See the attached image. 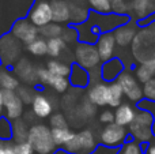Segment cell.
Masks as SVG:
<instances>
[{
    "label": "cell",
    "instance_id": "1",
    "mask_svg": "<svg viewBox=\"0 0 155 154\" xmlns=\"http://www.w3.org/2000/svg\"><path fill=\"white\" fill-rule=\"evenodd\" d=\"M153 124H154L153 115L147 111H140L139 109L135 113L132 123L128 126L129 136L134 141L139 142V143H148L154 136Z\"/></svg>",
    "mask_w": 155,
    "mask_h": 154
},
{
    "label": "cell",
    "instance_id": "2",
    "mask_svg": "<svg viewBox=\"0 0 155 154\" xmlns=\"http://www.w3.org/2000/svg\"><path fill=\"white\" fill-rule=\"evenodd\" d=\"M27 142L31 145L35 154H53L56 150L51 128L45 124H33L29 128Z\"/></svg>",
    "mask_w": 155,
    "mask_h": 154
},
{
    "label": "cell",
    "instance_id": "3",
    "mask_svg": "<svg viewBox=\"0 0 155 154\" xmlns=\"http://www.w3.org/2000/svg\"><path fill=\"white\" fill-rule=\"evenodd\" d=\"M97 139L91 130L75 132L68 143L63 146L68 154H90L97 147Z\"/></svg>",
    "mask_w": 155,
    "mask_h": 154
},
{
    "label": "cell",
    "instance_id": "4",
    "mask_svg": "<svg viewBox=\"0 0 155 154\" xmlns=\"http://www.w3.org/2000/svg\"><path fill=\"white\" fill-rule=\"evenodd\" d=\"M22 55V45L10 33L0 37V64L4 67L14 65Z\"/></svg>",
    "mask_w": 155,
    "mask_h": 154
},
{
    "label": "cell",
    "instance_id": "5",
    "mask_svg": "<svg viewBox=\"0 0 155 154\" xmlns=\"http://www.w3.org/2000/svg\"><path fill=\"white\" fill-rule=\"evenodd\" d=\"M128 138L129 134L125 127H121L116 123H110V124L105 126L99 132V145L120 149Z\"/></svg>",
    "mask_w": 155,
    "mask_h": 154
},
{
    "label": "cell",
    "instance_id": "6",
    "mask_svg": "<svg viewBox=\"0 0 155 154\" xmlns=\"http://www.w3.org/2000/svg\"><path fill=\"white\" fill-rule=\"evenodd\" d=\"M75 63L87 71L98 67L99 63H101V59H99L95 45L80 42L75 49Z\"/></svg>",
    "mask_w": 155,
    "mask_h": 154
},
{
    "label": "cell",
    "instance_id": "7",
    "mask_svg": "<svg viewBox=\"0 0 155 154\" xmlns=\"http://www.w3.org/2000/svg\"><path fill=\"white\" fill-rule=\"evenodd\" d=\"M116 82L120 85L124 95H125L128 100L134 101V102H136V104L143 100L142 86H140V83L137 82V79L135 78V75L131 71L124 70L123 72L118 75V78L116 79Z\"/></svg>",
    "mask_w": 155,
    "mask_h": 154
},
{
    "label": "cell",
    "instance_id": "8",
    "mask_svg": "<svg viewBox=\"0 0 155 154\" xmlns=\"http://www.w3.org/2000/svg\"><path fill=\"white\" fill-rule=\"evenodd\" d=\"M155 12V0H127V15L132 22H140Z\"/></svg>",
    "mask_w": 155,
    "mask_h": 154
},
{
    "label": "cell",
    "instance_id": "9",
    "mask_svg": "<svg viewBox=\"0 0 155 154\" xmlns=\"http://www.w3.org/2000/svg\"><path fill=\"white\" fill-rule=\"evenodd\" d=\"M10 34L21 44H30L38 37V27H35L27 18L16 19L10 30Z\"/></svg>",
    "mask_w": 155,
    "mask_h": 154
},
{
    "label": "cell",
    "instance_id": "10",
    "mask_svg": "<svg viewBox=\"0 0 155 154\" xmlns=\"http://www.w3.org/2000/svg\"><path fill=\"white\" fill-rule=\"evenodd\" d=\"M3 94V112L4 117L10 122L21 119L23 115V102L14 90H2Z\"/></svg>",
    "mask_w": 155,
    "mask_h": 154
},
{
    "label": "cell",
    "instance_id": "11",
    "mask_svg": "<svg viewBox=\"0 0 155 154\" xmlns=\"http://www.w3.org/2000/svg\"><path fill=\"white\" fill-rule=\"evenodd\" d=\"M27 19L35 27H42L52 22V10L49 0H35L29 11Z\"/></svg>",
    "mask_w": 155,
    "mask_h": 154
},
{
    "label": "cell",
    "instance_id": "12",
    "mask_svg": "<svg viewBox=\"0 0 155 154\" xmlns=\"http://www.w3.org/2000/svg\"><path fill=\"white\" fill-rule=\"evenodd\" d=\"M14 75L23 81L27 85H38L37 82V68L31 64L30 60L22 57L14 64Z\"/></svg>",
    "mask_w": 155,
    "mask_h": 154
},
{
    "label": "cell",
    "instance_id": "13",
    "mask_svg": "<svg viewBox=\"0 0 155 154\" xmlns=\"http://www.w3.org/2000/svg\"><path fill=\"white\" fill-rule=\"evenodd\" d=\"M95 48L99 55L101 62H107L112 57H114V51H116V41L113 37V33H104L101 34L95 41Z\"/></svg>",
    "mask_w": 155,
    "mask_h": 154
},
{
    "label": "cell",
    "instance_id": "14",
    "mask_svg": "<svg viewBox=\"0 0 155 154\" xmlns=\"http://www.w3.org/2000/svg\"><path fill=\"white\" fill-rule=\"evenodd\" d=\"M125 70L124 67V63L121 62L118 57H112L107 62H104V64L99 67V75H101V81L110 83V82H114L118 78L123 71Z\"/></svg>",
    "mask_w": 155,
    "mask_h": 154
},
{
    "label": "cell",
    "instance_id": "15",
    "mask_svg": "<svg viewBox=\"0 0 155 154\" xmlns=\"http://www.w3.org/2000/svg\"><path fill=\"white\" fill-rule=\"evenodd\" d=\"M87 98L88 102L94 106H106L107 105V83L106 82H97V83L88 85Z\"/></svg>",
    "mask_w": 155,
    "mask_h": 154
},
{
    "label": "cell",
    "instance_id": "16",
    "mask_svg": "<svg viewBox=\"0 0 155 154\" xmlns=\"http://www.w3.org/2000/svg\"><path fill=\"white\" fill-rule=\"evenodd\" d=\"M136 26L137 23L136 22H132L129 21L127 25H123V26H118L117 29L113 30V37H114L116 41V45H120V46H128L129 44L134 41L135 35H136Z\"/></svg>",
    "mask_w": 155,
    "mask_h": 154
},
{
    "label": "cell",
    "instance_id": "17",
    "mask_svg": "<svg viewBox=\"0 0 155 154\" xmlns=\"http://www.w3.org/2000/svg\"><path fill=\"white\" fill-rule=\"evenodd\" d=\"M68 5H70V25L72 26L80 25L87 19L90 8L84 3V0H68Z\"/></svg>",
    "mask_w": 155,
    "mask_h": 154
},
{
    "label": "cell",
    "instance_id": "18",
    "mask_svg": "<svg viewBox=\"0 0 155 154\" xmlns=\"http://www.w3.org/2000/svg\"><path fill=\"white\" fill-rule=\"evenodd\" d=\"M52 111H53V105H52L51 100H49L46 95L35 93L34 98H33V101H31V113L34 115L35 117L45 119V117L51 116Z\"/></svg>",
    "mask_w": 155,
    "mask_h": 154
},
{
    "label": "cell",
    "instance_id": "19",
    "mask_svg": "<svg viewBox=\"0 0 155 154\" xmlns=\"http://www.w3.org/2000/svg\"><path fill=\"white\" fill-rule=\"evenodd\" d=\"M52 10V22L54 23H70V5L68 0H49Z\"/></svg>",
    "mask_w": 155,
    "mask_h": 154
},
{
    "label": "cell",
    "instance_id": "20",
    "mask_svg": "<svg viewBox=\"0 0 155 154\" xmlns=\"http://www.w3.org/2000/svg\"><path fill=\"white\" fill-rule=\"evenodd\" d=\"M68 82L70 86L78 87V89H84L90 83V76H88V71L82 68L80 65H78L76 63L71 64V71L68 75Z\"/></svg>",
    "mask_w": 155,
    "mask_h": 154
},
{
    "label": "cell",
    "instance_id": "21",
    "mask_svg": "<svg viewBox=\"0 0 155 154\" xmlns=\"http://www.w3.org/2000/svg\"><path fill=\"white\" fill-rule=\"evenodd\" d=\"M135 113H136V109L134 106L129 105L128 102H123L114 111V123L121 127H128L134 120Z\"/></svg>",
    "mask_w": 155,
    "mask_h": 154
},
{
    "label": "cell",
    "instance_id": "22",
    "mask_svg": "<svg viewBox=\"0 0 155 154\" xmlns=\"http://www.w3.org/2000/svg\"><path fill=\"white\" fill-rule=\"evenodd\" d=\"M135 72H136V76H135V78L137 79L139 83L144 85L146 82L153 79L154 75H155V57L154 59L147 60V62H144V63H142V64L135 70Z\"/></svg>",
    "mask_w": 155,
    "mask_h": 154
},
{
    "label": "cell",
    "instance_id": "23",
    "mask_svg": "<svg viewBox=\"0 0 155 154\" xmlns=\"http://www.w3.org/2000/svg\"><path fill=\"white\" fill-rule=\"evenodd\" d=\"M11 127H12V143H21V142L27 141V135H29V127L27 123L23 119H16L11 122Z\"/></svg>",
    "mask_w": 155,
    "mask_h": 154
},
{
    "label": "cell",
    "instance_id": "24",
    "mask_svg": "<svg viewBox=\"0 0 155 154\" xmlns=\"http://www.w3.org/2000/svg\"><path fill=\"white\" fill-rule=\"evenodd\" d=\"M123 97H124V93L117 82L114 81L107 83V106L117 108L118 105L123 104Z\"/></svg>",
    "mask_w": 155,
    "mask_h": 154
},
{
    "label": "cell",
    "instance_id": "25",
    "mask_svg": "<svg viewBox=\"0 0 155 154\" xmlns=\"http://www.w3.org/2000/svg\"><path fill=\"white\" fill-rule=\"evenodd\" d=\"M65 48H67V42L61 37L46 40V55H49L53 59L61 56V53L64 52Z\"/></svg>",
    "mask_w": 155,
    "mask_h": 154
},
{
    "label": "cell",
    "instance_id": "26",
    "mask_svg": "<svg viewBox=\"0 0 155 154\" xmlns=\"http://www.w3.org/2000/svg\"><path fill=\"white\" fill-rule=\"evenodd\" d=\"M46 70L54 76H61V78H68L71 71V65H68L67 63H63L60 60L52 59L46 63Z\"/></svg>",
    "mask_w": 155,
    "mask_h": 154
},
{
    "label": "cell",
    "instance_id": "27",
    "mask_svg": "<svg viewBox=\"0 0 155 154\" xmlns=\"http://www.w3.org/2000/svg\"><path fill=\"white\" fill-rule=\"evenodd\" d=\"M19 86V79L5 68H0V89L2 90H14Z\"/></svg>",
    "mask_w": 155,
    "mask_h": 154
},
{
    "label": "cell",
    "instance_id": "28",
    "mask_svg": "<svg viewBox=\"0 0 155 154\" xmlns=\"http://www.w3.org/2000/svg\"><path fill=\"white\" fill-rule=\"evenodd\" d=\"M51 132H52V138H53V142L56 146L63 147L65 143L71 141V138L74 136V131L71 130L70 127L67 128H51Z\"/></svg>",
    "mask_w": 155,
    "mask_h": 154
},
{
    "label": "cell",
    "instance_id": "29",
    "mask_svg": "<svg viewBox=\"0 0 155 154\" xmlns=\"http://www.w3.org/2000/svg\"><path fill=\"white\" fill-rule=\"evenodd\" d=\"M63 32H64V27L59 23H54V22H51V23H48L38 29V34H41L42 38H48V40L49 38L61 37Z\"/></svg>",
    "mask_w": 155,
    "mask_h": 154
},
{
    "label": "cell",
    "instance_id": "30",
    "mask_svg": "<svg viewBox=\"0 0 155 154\" xmlns=\"http://www.w3.org/2000/svg\"><path fill=\"white\" fill-rule=\"evenodd\" d=\"M26 49L34 56H45L46 55V40L42 37H37L30 44L26 45Z\"/></svg>",
    "mask_w": 155,
    "mask_h": 154
},
{
    "label": "cell",
    "instance_id": "31",
    "mask_svg": "<svg viewBox=\"0 0 155 154\" xmlns=\"http://www.w3.org/2000/svg\"><path fill=\"white\" fill-rule=\"evenodd\" d=\"M87 5L91 11L98 14L112 12V4L109 0H87Z\"/></svg>",
    "mask_w": 155,
    "mask_h": 154
},
{
    "label": "cell",
    "instance_id": "32",
    "mask_svg": "<svg viewBox=\"0 0 155 154\" xmlns=\"http://www.w3.org/2000/svg\"><path fill=\"white\" fill-rule=\"evenodd\" d=\"M118 152L121 154H144V150L142 147V143L134 141V139L129 136L127 139V142L123 145V146L118 149Z\"/></svg>",
    "mask_w": 155,
    "mask_h": 154
},
{
    "label": "cell",
    "instance_id": "33",
    "mask_svg": "<svg viewBox=\"0 0 155 154\" xmlns=\"http://www.w3.org/2000/svg\"><path fill=\"white\" fill-rule=\"evenodd\" d=\"M11 138H12L11 122L4 116H0V141H11Z\"/></svg>",
    "mask_w": 155,
    "mask_h": 154
},
{
    "label": "cell",
    "instance_id": "34",
    "mask_svg": "<svg viewBox=\"0 0 155 154\" xmlns=\"http://www.w3.org/2000/svg\"><path fill=\"white\" fill-rule=\"evenodd\" d=\"M15 93L18 94V97L21 98L23 105L25 104H31L33 98H34V95H35V92L33 90V87H29V86H18Z\"/></svg>",
    "mask_w": 155,
    "mask_h": 154
},
{
    "label": "cell",
    "instance_id": "35",
    "mask_svg": "<svg viewBox=\"0 0 155 154\" xmlns=\"http://www.w3.org/2000/svg\"><path fill=\"white\" fill-rule=\"evenodd\" d=\"M49 86L53 87L57 93H65L68 90V87H70V82H68L67 78L52 75L51 82H49Z\"/></svg>",
    "mask_w": 155,
    "mask_h": 154
},
{
    "label": "cell",
    "instance_id": "36",
    "mask_svg": "<svg viewBox=\"0 0 155 154\" xmlns=\"http://www.w3.org/2000/svg\"><path fill=\"white\" fill-rule=\"evenodd\" d=\"M142 90H143V97H146V100L155 102V78L146 82L143 85Z\"/></svg>",
    "mask_w": 155,
    "mask_h": 154
},
{
    "label": "cell",
    "instance_id": "37",
    "mask_svg": "<svg viewBox=\"0 0 155 154\" xmlns=\"http://www.w3.org/2000/svg\"><path fill=\"white\" fill-rule=\"evenodd\" d=\"M51 127L52 128H67L68 127V123H67V119L64 117V115L61 113H54L51 116Z\"/></svg>",
    "mask_w": 155,
    "mask_h": 154
},
{
    "label": "cell",
    "instance_id": "38",
    "mask_svg": "<svg viewBox=\"0 0 155 154\" xmlns=\"http://www.w3.org/2000/svg\"><path fill=\"white\" fill-rule=\"evenodd\" d=\"M14 153L15 154H35L31 145L29 142H21V143H14Z\"/></svg>",
    "mask_w": 155,
    "mask_h": 154
},
{
    "label": "cell",
    "instance_id": "39",
    "mask_svg": "<svg viewBox=\"0 0 155 154\" xmlns=\"http://www.w3.org/2000/svg\"><path fill=\"white\" fill-rule=\"evenodd\" d=\"M117 153H118V149H116V147H107L98 143L97 147L90 154H117Z\"/></svg>",
    "mask_w": 155,
    "mask_h": 154
},
{
    "label": "cell",
    "instance_id": "40",
    "mask_svg": "<svg viewBox=\"0 0 155 154\" xmlns=\"http://www.w3.org/2000/svg\"><path fill=\"white\" fill-rule=\"evenodd\" d=\"M99 122L104 123V124L114 123V112L110 111V109H105V111L99 115Z\"/></svg>",
    "mask_w": 155,
    "mask_h": 154
},
{
    "label": "cell",
    "instance_id": "41",
    "mask_svg": "<svg viewBox=\"0 0 155 154\" xmlns=\"http://www.w3.org/2000/svg\"><path fill=\"white\" fill-rule=\"evenodd\" d=\"M0 154H15L12 141H0Z\"/></svg>",
    "mask_w": 155,
    "mask_h": 154
},
{
    "label": "cell",
    "instance_id": "42",
    "mask_svg": "<svg viewBox=\"0 0 155 154\" xmlns=\"http://www.w3.org/2000/svg\"><path fill=\"white\" fill-rule=\"evenodd\" d=\"M144 154H155V143L148 145L147 150H144Z\"/></svg>",
    "mask_w": 155,
    "mask_h": 154
},
{
    "label": "cell",
    "instance_id": "43",
    "mask_svg": "<svg viewBox=\"0 0 155 154\" xmlns=\"http://www.w3.org/2000/svg\"><path fill=\"white\" fill-rule=\"evenodd\" d=\"M3 113V94H2V89H0V116Z\"/></svg>",
    "mask_w": 155,
    "mask_h": 154
},
{
    "label": "cell",
    "instance_id": "44",
    "mask_svg": "<svg viewBox=\"0 0 155 154\" xmlns=\"http://www.w3.org/2000/svg\"><path fill=\"white\" fill-rule=\"evenodd\" d=\"M53 154H68L67 152H65L64 149H57V150H54Z\"/></svg>",
    "mask_w": 155,
    "mask_h": 154
},
{
    "label": "cell",
    "instance_id": "45",
    "mask_svg": "<svg viewBox=\"0 0 155 154\" xmlns=\"http://www.w3.org/2000/svg\"><path fill=\"white\" fill-rule=\"evenodd\" d=\"M117 154H121V153H120V152H118V153H117Z\"/></svg>",
    "mask_w": 155,
    "mask_h": 154
}]
</instances>
